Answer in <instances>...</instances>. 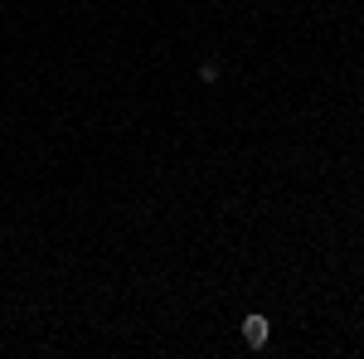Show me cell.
Segmentation results:
<instances>
[{"label":"cell","mask_w":364,"mask_h":359,"mask_svg":"<svg viewBox=\"0 0 364 359\" xmlns=\"http://www.w3.org/2000/svg\"><path fill=\"white\" fill-rule=\"evenodd\" d=\"M243 340H248L252 350H262V345L272 340V321H267V316H257V311L243 316Z\"/></svg>","instance_id":"1"},{"label":"cell","mask_w":364,"mask_h":359,"mask_svg":"<svg viewBox=\"0 0 364 359\" xmlns=\"http://www.w3.org/2000/svg\"><path fill=\"white\" fill-rule=\"evenodd\" d=\"M199 83H219V58H204L199 63Z\"/></svg>","instance_id":"2"}]
</instances>
